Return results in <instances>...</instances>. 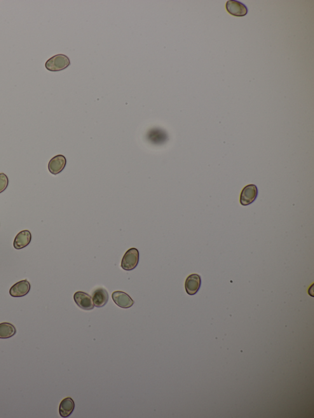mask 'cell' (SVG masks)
<instances>
[{
	"instance_id": "3957f363",
	"label": "cell",
	"mask_w": 314,
	"mask_h": 418,
	"mask_svg": "<svg viewBox=\"0 0 314 418\" xmlns=\"http://www.w3.org/2000/svg\"><path fill=\"white\" fill-rule=\"evenodd\" d=\"M258 188L256 185H248L243 188L240 196V203L244 206L251 204L257 199Z\"/></svg>"
},
{
	"instance_id": "8fae6325",
	"label": "cell",
	"mask_w": 314,
	"mask_h": 418,
	"mask_svg": "<svg viewBox=\"0 0 314 418\" xmlns=\"http://www.w3.org/2000/svg\"><path fill=\"white\" fill-rule=\"evenodd\" d=\"M92 301L96 307L101 308L106 305L109 300V294L104 288L95 289L92 294Z\"/></svg>"
},
{
	"instance_id": "4fadbf2b",
	"label": "cell",
	"mask_w": 314,
	"mask_h": 418,
	"mask_svg": "<svg viewBox=\"0 0 314 418\" xmlns=\"http://www.w3.org/2000/svg\"><path fill=\"white\" fill-rule=\"evenodd\" d=\"M17 333L15 326L13 324L6 323H0V338L6 339L13 337Z\"/></svg>"
},
{
	"instance_id": "6da1fadb",
	"label": "cell",
	"mask_w": 314,
	"mask_h": 418,
	"mask_svg": "<svg viewBox=\"0 0 314 418\" xmlns=\"http://www.w3.org/2000/svg\"><path fill=\"white\" fill-rule=\"evenodd\" d=\"M70 60L67 55L58 54L49 58L45 64L46 68L52 72L62 71L70 65Z\"/></svg>"
},
{
	"instance_id": "30bf717a",
	"label": "cell",
	"mask_w": 314,
	"mask_h": 418,
	"mask_svg": "<svg viewBox=\"0 0 314 418\" xmlns=\"http://www.w3.org/2000/svg\"><path fill=\"white\" fill-rule=\"evenodd\" d=\"M32 240V234L29 230L20 231L16 235L14 240V247L16 250H21L27 247Z\"/></svg>"
},
{
	"instance_id": "7c38bea8",
	"label": "cell",
	"mask_w": 314,
	"mask_h": 418,
	"mask_svg": "<svg viewBox=\"0 0 314 418\" xmlns=\"http://www.w3.org/2000/svg\"><path fill=\"white\" fill-rule=\"evenodd\" d=\"M74 401L71 398H67L61 401L59 406V414L61 417H69L73 412Z\"/></svg>"
},
{
	"instance_id": "9c48e42d",
	"label": "cell",
	"mask_w": 314,
	"mask_h": 418,
	"mask_svg": "<svg viewBox=\"0 0 314 418\" xmlns=\"http://www.w3.org/2000/svg\"><path fill=\"white\" fill-rule=\"evenodd\" d=\"M67 165V159L58 155L51 159L48 164V169L52 174L57 175L63 171Z\"/></svg>"
},
{
	"instance_id": "8992f818",
	"label": "cell",
	"mask_w": 314,
	"mask_h": 418,
	"mask_svg": "<svg viewBox=\"0 0 314 418\" xmlns=\"http://www.w3.org/2000/svg\"><path fill=\"white\" fill-rule=\"evenodd\" d=\"M226 8L230 15L238 17H243L247 15L248 9L247 6L239 1L229 0L227 2Z\"/></svg>"
},
{
	"instance_id": "7a4b0ae2",
	"label": "cell",
	"mask_w": 314,
	"mask_h": 418,
	"mask_svg": "<svg viewBox=\"0 0 314 418\" xmlns=\"http://www.w3.org/2000/svg\"><path fill=\"white\" fill-rule=\"evenodd\" d=\"M139 251L137 249H129L124 254L122 260L121 268L127 271L135 269L139 263Z\"/></svg>"
},
{
	"instance_id": "5b68a950",
	"label": "cell",
	"mask_w": 314,
	"mask_h": 418,
	"mask_svg": "<svg viewBox=\"0 0 314 418\" xmlns=\"http://www.w3.org/2000/svg\"><path fill=\"white\" fill-rule=\"evenodd\" d=\"M30 289L31 285L27 280H21L11 287L9 289V294L14 298L23 297L29 294Z\"/></svg>"
},
{
	"instance_id": "ba28073f",
	"label": "cell",
	"mask_w": 314,
	"mask_h": 418,
	"mask_svg": "<svg viewBox=\"0 0 314 418\" xmlns=\"http://www.w3.org/2000/svg\"><path fill=\"white\" fill-rule=\"evenodd\" d=\"M201 279L200 275L193 274L187 278L185 288L187 293L189 295H194L200 290Z\"/></svg>"
},
{
	"instance_id": "5bb4252c",
	"label": "cell",
	"mask_w": 314,
	"mask_h": 418,
	"mask_svg": "<svg viewBox=\"0 0 314 418\" xmlns=\"http://www.w3.org/2000/svg\"><path fill=\"white\" fill-rule=\"evenodd\" d=\"M9 185V179L6 175L4 173H0V193L5 191Z\"/></svg>"
},
{
	"instance_id": "277c9868",
	"label": "cell",
	"mask_w": 314,
	"mask_h": 418,
	"mask_svg": "<svg viewBox=\"0 0 314 418\" xmlns=\"http://www.w3.org/2000/svg\"><path fill=\"white\" fill-rule=\"evenodd\" d=\"M75 302L79 308L84 310H91L94 309L92 298L87 293L77 291L74 295Z\"/></svg>"
},
{
	"instance_id": "52a82bcc",
	"label": "cell",
	"mask_w": 314,
	"mask_h": 418,
	"mask_svg": "<svg viewBox=\"0 0 314 418\" xmlns=\"http://www.w3.org/2000/svg\"><path fill=\"white\" fill-rule=\"evenodd\" d=\"M112 300L117 305L122 309L132 307L135 302L128 294L122 291H115L112 294Z\"/></svg>"
}]
</instances>
